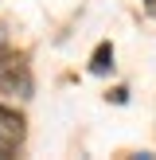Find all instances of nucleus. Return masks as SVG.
<instances>
[{
  "label": "nucleus",
  "instance_id": "f257e3e1",
  "mask_svg": "<svg viewBox=\"0 0 156 160\" xmlns=\"http://www.w3.org/2000/svg\"><path fill=\"white\" fill-rule=\"evenodd\" d=\"M35 82H31V70H27V59L12 47H0V94L8 98H31Z\"/></svg>",
  "mask_w": 156,
  "mask_h": 160
},
{
  "label": "nucleus",
  "instance_id": "f03ea898",
  "mask_svg": "<svg viewBox=\"0 0 156 160\" xmlns=\"http://www.w3.org/2000/svg\"><path fill=\"white\" fill-rule=\"evenodd\" d=\"M23 148V117L0 106V156H16Z\"/></svg>",
  "mask_w": 156,
  "mask_h": 160
},
{
  "label": "nucleus",
  "instance_id": "7ed1b4c3",
  "mask_svg": "<svg viewBox=\"0 0 156 160\" xmlns=\"http://www.w3.org/2000/svg\"><path fill=\"white\" fill-rule=\"evenodd\" d=\"M109 67H113V47L98 43V51H94V59H90V70H94V74H105Z\"/></svg>",
  "mask_w": 156,
  "mask_h": 160
},
{
  "label": "nucleus",
  "instance_id": "20e7f679",
  "mask_svg": "<svg viewBox=\"0 0 156 160\" xmlns=\"http://www.w3.org/2000/svg\"><path fill=\"white\" fill-rule=\"evenodd\" d=\"M148 12H152V16H156V0H148Z\"/></svg>",
  "mask_w": 156,
  "mask_h": 160
}]
</instances>
